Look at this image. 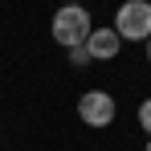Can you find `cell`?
I'll use <instances>...</instances> for the list:
<instances>
[{"label":"cell","instance_id":"obj_1","mask_svg":"<svg viewBox=\"0 0 151 151\" xmlns=\"http://www.w3.org/2000/svg\"><path fill=\"white\" fill-rule=\"evenodd\" d=\"M90 33H94V25H90V12H86V8H78V4L57 8V17H53V37H57V45H65V49L86 45Z\"/></svg>","mask_w":151,"mask_h":151},{"label":"cell","instance_id":"obj_2","mask_svg":"<svg viewBox=\"0 0 151 151\" xmlns=\"http://www.w3.org/2000/svg\"><path fill=\"white\" fill-rule=\"evenodd\" d=\"M114 33L119 41H147L151 37V4L147 0H127L123 8L114 12Z\"/></svg>","mask_w":151,"mask_h":151},{"label":"cell","instance_id":"obj_3","mask_svg":"<svg viewBox=\"0 0 151 151\" xmlns=\"http://www.w3.org/2000/svg\"><path fill=\"white\" fill-rule=\"evenodd\" d=\"M114 114H119V106H114V98H110L106 90H86V94L78 98V119L86 127H110Z\"/></svg>","mask_w":151,"mask_h":151},{"label":"cell","instance_id":"obj_4","mask_svg":"<svg viewBox=\"0 0 151 151\" xmlns=\"http://www.w3.org/2000/svg\"><path fill=\"white\" fill-rule=\"evenodd\" d=\"M119 49H123V41H119L114 29H94V33L86 37V53H90V61H110V57H119Z\"/></svg>","mask_w":151,"mask_h":151},{"label":"cell","instance_id":"obj_5","mask_svg":"<svg viewBox=\"0 0 151 151\" xmlns=\"http://www.w3.org/2000/svg\"><path fill=\"white\" fill-rule=\"evenodd\" d=\"M70 65H74V70H86V65H90V53H86V45H74V49H70Z\"/></svg>","mask_w":151,"mask_h":151},{"label":"cell","instance_id":"obj_6","mask_svg":"<svg viewBox=\"0 0 151 151\" xmlns=\"http://www.w3.org/2000/svg\"><path fill=\"white\" fill-rule=\"evenodd\" d=\"M139 127L147 131V139H151V98H143V106H139Z\"/></svg>","mask_w":151,"mask_h":151},{"label":"cell","instance_id":"obj_7","mask_svg":"<svg viewBox=\"0 0 151 151\" xmlns=\"http://www.w3.org/2000/svg\"><path fill=\"white\" fill-rule=\"evenodd\" d=\"M147 65H151V37H147Z\"/></svg>","mask_w":151,"mask_h":151},{"label":"cell","instance_id":"obj_8","mask_svg":"<svg viewBox=\"0 0 151 151\" xmlns=\"http://www.w3.org/2000/svg\"><path fill=\"white\" fill-rule=\"evenodd\" d=\"M143 151H151V139H147V147H143Z\"/></svg>","mask_w":151,"mask_h":151}]
</instances>
